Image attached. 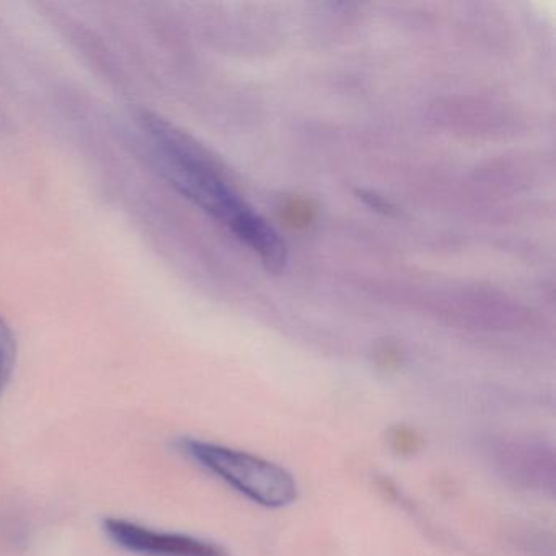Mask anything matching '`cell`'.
I'll return each instance as SVG.
<instances>
[{
  "label": "cell",
  "mask_w": 556,
  "mask_h": 556,
  "mask_svg": "<svg viewBox=\"0 0 556 556\" xmlns=\"http://www.w3.org/2000/svg\"><path fill=\"white\" fill-rule=\"evenodd\" d=\"M361 194H363L361 198H363L367 204H370L374 210L382 211L383 214H393V211H395V207L389 204V201L382 200V198L376 197V194H367L364 193V191H361Z\"/></svg>",
  "instance_id": "cell-5"
},
{
  "label": "cell",
  "mask_w": 556,
  "mask_h": 556,
  "mask_svg": "<svg viewBox=\"0 0 556 556\" xmlns=\"http://www.w3.org/2000/svg\"><path fill=\"white\" fill-rule=\"evenodd\" d=\"M139 126L164 177L253 250L268 271H282L288 263L285 239L233 190L210 154L154 113H142Z\"/></svg>",
  "instance_id": "cell-1"
},
{
  "label": "cell",
  "mask_w": 556,
  "mask_h": 556,
  "mask_svg": "<svg viewBox=\"0 0 556 556\" xmlns=\"http://www.w3.org/2000/svg\"><path fill=\"white\" fill-rule=\"evenodd\" d=\"M177 448L188 460L260 506L279 509L298 500L294 477L258 455L193 438H181Z\"/></svg>",
  "instance_id": "cell-2"
},
{
  "label": "cell",
  "mask_w": 556,
  "mask_h": 556,
  "mask_svg": "<svg viewBox=\"0 0 556 556\" xmlns=\"http://www.w3.org/2000/svg\"><path fill=\"white\" fill-rule=\"evenodd\" d=\"M102 530L113 545L136 556H229L223 546L210 540L152 529L123 517H106Z\"/></svg>",
  "instance_id": "cell-3"
},
{
  "label": "cell",
  "mask_w": 556,
  "mask_h": 556,
  "mask_svg": "<svg viewBox=\"0 0 556 556\" xmlns=\"http://www.w3.org/2000/svg\"><path fill=\"white\" fill-rule=\"evenodd\" d=\"M15 363H17V340L11 325L0 314V396L4 395L5 389L11 383Z\"/></svg>",
  "instance_id": "cell-4"
}]
</instances>
